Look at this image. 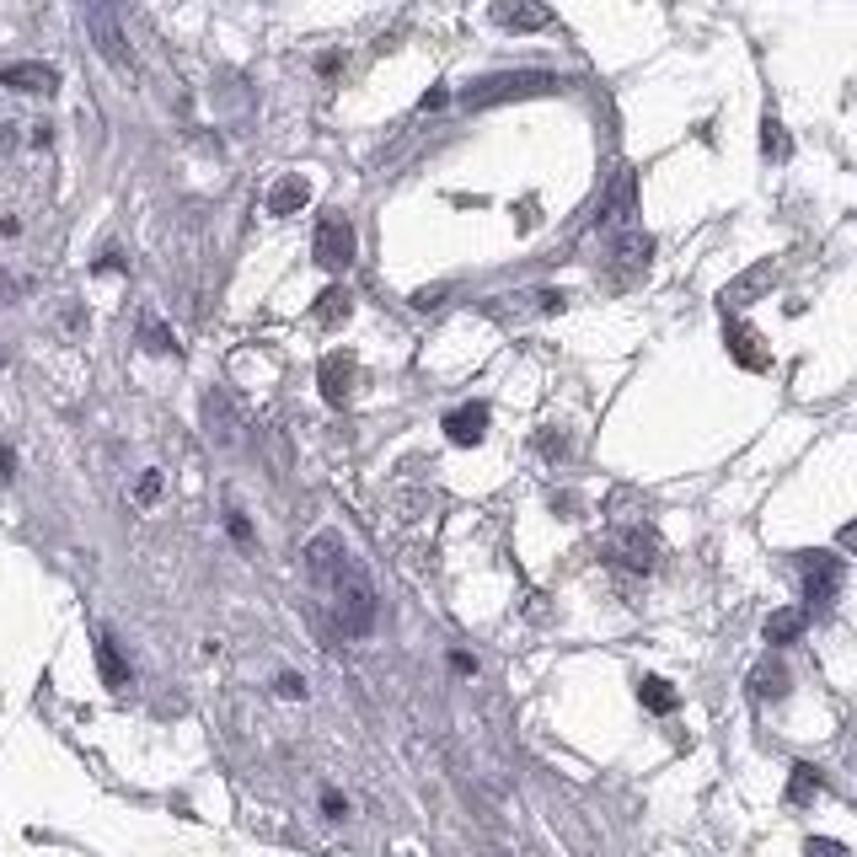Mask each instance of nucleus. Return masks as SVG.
<instances>
[{
    "label": "nucleus",
    "instance_id": "1",
    "mask_svg": "<svg viewBox=\"0 0 857 857\" xmlns=\"http://www.w3.org/2000/svg\"><path fill=\"white\" fill-rule=\"evenodd\" d=\"M332 585H338V622H343V633H348V638H365V633L376 627V595L365 585V574H359L354 563H343V574H338Z\"/></svg>",
    "mask_w": 857,
    "mask_h": 857
},
{
    "label": "nucleus",
    "instance_id": "2",
    "mask_svg": "<svg viewBox=\"0 0 857 857\" xmlns=\"http://www.w3.org/2000/svg\"><path fill=\"white\" fill-rule=\"evenodd\" d=\"M552 75L547 70H510V75H488L466 86V108H488V102H515V97H536L547 91Z\"/></svg>",
    "mask_w": 857,
    "mask_h": 857
},
{
    "label": "nucleus",
    "instance_id": "3",
    "mask_svg": "<svg viewBox=\"0 0 857 857\" xmlns=\"http://www.w3.org/2000/svg\"><path fill=\"white\" fill-rule=\"evenodd\" d=\"M311 253H317V264L328 268V273H343V268L354 264V225H348L343 215H322Z\"/></svg>",
    "mask_w": 857,
    "mask_h": 857
},
{
    "label": "nucleus",
    "instance_id": "4",
    "mask_svg": "<svg viewBox=\"0 0 857 857\" xmlns=\"http://www.w3.org/2000/svg\"><path fill=\"white\" fill-rule=\"evenodd\" d=\"M798 579H804V595L815 605H825L831 595L842 590V558H831V552H798Z\"/></svg>",
    "mask_w": 857,
    "mask_h": 857
},
{
    "label": "nucleus",
    "instance_id": "5",
    "mask_svg": "<svg viewBox=\"0 0 857 857\" xmlns=\"http://www.w3.org/2000/svg\"><path fill=\"white\" fill-rule=\"evenodd\" d=\"M488 16L504 33H541V27H552V5L547 0H493Z\"/></svg>",
    "mask_w": 857,
    "mask_h": 857
},
{
    "label": "nucleus",
    "instance_id": "6",
    "mask_svg": "<svg viewBox=\"0 0 857 857\" xmlns=\"http://www.w3.org/2000/svg\"><path fill=\"white\" fill-rule=\"evenodd\" d=\"M0 81H5L11 91H33V97H54V91H60V70L54 65H5Z\"/></svg>",
    "mask_w": 857,
    "mask_h": 857
},
{
    "label": "nucleus",
    "instance_id": "7",
    "mask_svg": "<svg viewBox=\"0 0 857 857\" xmlns=\"http://www.w3.org/2000/svg\"><path fill=\"white\" fill-rule=\"evenodd\" d=\"M654 552H660V541H654V530H644V526L622 530V541H616V563H627L633 574H649Z\"/></svg>",
    "mask_w": 857,
    "mask_h": 857
},
{
    "label": "nucleus",
    "instance_id": "8",
    "mask_svg": "<svg viewBox=\"0 0 857 857\" xmlns=\"http://www.w3.org/2000/svg\"><path fill=\"white\" fill-rule=\"evenodd\" d=\"M322 396L332 407H348L354 402V359L348 354H328L322 359Z\"/></svg>",
    "mask_w": 857,
    "mask_h": 857
},
{
    "label": "nucleus",
    "instance_id": "9",
    "mask_svg": "<svg viewBox=\"0 0 857 857\" xmlns=\"http://www.w3.org/2000/svg\"><path fill=\"white\" fill-rule=\"evenodd\" d=\"M482 429H488V402H466V407H456V413L445 418V434H451L456 445H477Z\"/></svg>",
    "mask_w": 857,
    "mask_h": 857
},
{
    "label": "nucleus",
    "instance_id": "10",
    "mask_svg": "<svg viewBox=\"0 0 857 857\" xmlns=\"http://www.w3.org/2000/svg\"><path fill=\"white\" fill-rule=\"evenodd\" d=\"M91 38H97V49L108 54V65H119V70H134V54H130V44L119 38V27L102 16V11H91Z\"/></svg>",
    "mask_w": 857,
    "mask_h": 857
},
{
    "label": "nucleus",
    "instance_id": "11",
    "mask_svg": "<svg viewBox=\"0 0 857 857\" xmlns=\"http://www.w3.org/2000/svg\"><path fill=\"white\" fill-rule=\"evenodd\" d=\"M729 354H734V365H745V370H767V343L750 328H729Z\"/></svg>",
    "mask_w": 857,
    "mask_h": 857
},
{
    "label": "nucleus",
    "instance_id": "12",
    "mask_svg": "<svg viewBox=\"0 0 857 857\" xmlns=\"http://www.w3.org/2000/svg\"><path fill=\"white\" fill-rule=\"evenodd\" d=\"M306 198H311V183H306V177H279L273 194H268V209H273V215H295V209H306Z\"/></svg>",
    "mask_w": 857,
    "mask_h": 857
},
{
    "label": "nucleus",
    "instance_id": "13",
    "mask_svg": "<svg viewBox=\"0 0 857 857\" xmlns=\"http://www.w3.org/2000/svg\"><path fill=\"white\" fill-rule=\"evenodd\" d=\"M750 691H756L761 702L783 697V691H788V670H783V660H761V664H756V670H750Z\"/></svg>",
    "mask_w": 857,
    "mask_h": 857
},
{
    "label": "nucleus",
    "instance_id": "14",
    "mask_svg": "<svg viewBox=\"0 0 857 857\" xmlns=\"http://www.w3.org/2000/svg\"><path fill=\"white\" fill-rule=\"evenodd\" d=\"M638 702H644L649 713H675V686H670L664 675H644V681H638Z\"/></svg>",
    "mask_w": 857,
    "mask_h": 857
},
{
    "label": "nucleus",
    "instance_id": "15",
    "mask_svg": "<svg viewBox=\"0 0 857 857\" xmlns=\"http://www.w3.org/2000/svg\"><path fill=\"white\" fill-rule=\"evenodd\" d=\"M798 633H804V611H772V616H767V644H772V649L793 644Z\"/></svg>",
    "mask_w": 857,
    "mask_h": 857
},
{
    "label": "nucleus",
    "instance_id": "16",
    "mask_svg": "<svg viewBox=\"0 0 857 857\" xmlns=\"http://www.w3.org/2000/svg\"><path fill=\"white\" fill-rule=\"evenodd\" d=\"M820 793V772L815 767H793V778H788V804H809Z\"/></svg>",
    "mask_w": 857,
    "mask_h": 857
},
{
    "label": "nucleus",
    "instance_id": "17",
    "mask_svg": "<svg viewBox=\"0 0 857 857\" xmlns=\"http://www.w3.org/2000/svg\"><path fill=\"white\" fill-rule=\"evenodd\" d=\"M767 284H772V268H761V273H745V279H734V284H729V306H734V301H750V295H761V290H767Z\"/></svg>",
    "mask_w": 857,
    "mask_h": 857
},
{
    "label": "nucleus",
    "instance_id": "18",
    "mask_svg": "<svg viewBox=\"0 0 857 857\" xmlns=\"http://www.w3.org/2000/svg\"><path fill=\"white\" fill-rule=\"evenodd\" d=\"M97 660H102V675H108V686H124V681H130V670H124V660H119L113 638H102V644H97Z\"/></svg>",
    "mask_w": 857,
    "mask_h": 857
},
{
    "label": "nucleus",
    "instance_id": "19",
    "mask_svg": "<svg viewBox=\"0 0 857 857\" xmlns=\"http://www.w3.org/2000/svg\"><path fill=\"white\" fill-rule=\"evenodd\" d=\"M761 150H767V161H783V156H788V130H783L778 119L761 124Z\"/></svg>",
    "mask_w": 857,
    "mask_h": 857
},
{
    "label": "nucleus",
    "instance_id": "20",
    "mask_svg": "<svg viewBox=\"0 0 857 857\" xmlns=\"http://www.w3.org/2000/svg\"><path fill=\"white\" fill-rule=\"evenodd\" d=\"M317 317H322V322H343V317H348V295H343V290H328V295L317 301Z\"/></svg>",
    "mask_w": 857,
    "mask_h": 857
},
{
    "label": "nucleus",
    "instance_id": "21",
    "mask_svg": "<svg viewBox=\"0 0 857 857\" xmlns=\"http://www.w3.org/2000/svg\"><path fill=\"white\" fill-rule=\"evenodd\" d=\"M804 857H853L842 842H831V836H809L804 842Z\"/></svg>",
    "mask_w": 857,
    "mask_h": 857
},
{
    "label": "nucleus",
    "instance_id": "22",
    "mask_svg": "<svg viewBox=\"0 0 857 857\" xmlns=\"http://www.w3.org/2000/svg\"><path fill=\"white\" fill-rule=\"evenodd\" d=\"M150 499H161V472H145V477H139V504H150Z\"/></svg>",
    "mask_w": 857,
    "mask_h": 857
},
{
    "label": "nucleus",
    "instance_id": "23",
    "mask_svg": "<svg viewBox=\"0 0 857 857\" xmlns=\"http://www.w3.org/2000/svg\"><path fill=\"white\" fill-rule=\"evenodd\" d=\"M145 343H156V348H161V354H177V343H172V338H167V332L156 328V322H145Z\"/></svg>",
    "mask_w": 857,
    "mask_h": 857
},
{
    "label": "nucleus",
    "instance_id": "24",
    "mask_svg": "<svg viewBox=\"0 0 857 857\" xmlns=\"http://www.w3.org/2000/svg\"><path fill=\"white\" fill-rule=\"evenodd\" d=\"M279 691L301 702V697H306V681H301V675H279Z\"/></svg>",
    "mask_w": 857,
    "mask_h": 857
},
{
    "label": "nucleus",
    "instance_id": "25",
    "mask_svg": "<svg viewBox=\"0 0 857 857\" xmlns=\"http://www.w3.org/2000/svg\"><path fill=\"white\" fill-rule=\"evenodd\" d=\"M836 541H842V552H857V521H847V526H842V536H836Z\"/></svg>",
    "mask_w": 857,
    "mask_h": 857
},
{
    "label": "nucleus",
    "instance_id": "26",
    "mask_svg": "<svg viewBox=\"0 0 857 857\" xmlns=\"http://www.w3.org/2000/svg\"><path fill=\"white\" fill-rule=\"evenodd\" d=\"M231 536H236V541H253V530H247V521H242V515H231Z\"/></svg>",
    "mask_w": 857,
    "mask_h": 857
},
{
    "label": "nucleus",
    "instance_id": "27",
    "mask_svg": "<svg viewBox=\"0 0 857 857\" xmlns=\"http://www.w3.org/2000/svg\"><path fill=\"white\" fill-rule=\"evenodd\" d=\"M0 472H5V477H11V472H16V456H11V451H5V445H0Z\"/></svg>",
    "mask_w": 857,
    "mask_h": 857
},
{
    "label": "nucleus",
    "instance_id": "28",
    "mask_svg": "<svg viewBox=\"0 0 857 857\" xmlns=\"http://www.w3.org/2000/svg\"><path fill=\"white\" fill-rule=\"evenodd\" d=\"M0 295H5V301H11V279H5V273H0Z\"/></svg>",
    "mask_w": 857,
    "mask_h": 857
}]
</instances>
